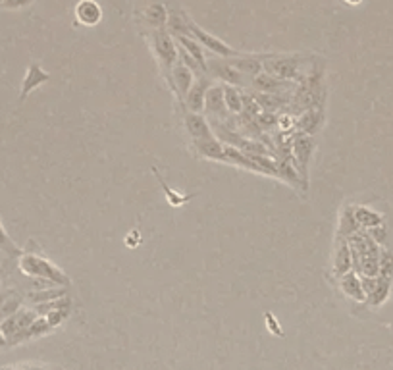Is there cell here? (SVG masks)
Returning <instances> with one entry per match:
<instances>
[{
  "instance_id": "cell-1",
  "label": "cell",
  "mask_w": 393,
  "mask_h": 370,
  "mask_svg": "<svg viewBox=\"0 0 393 370\" xmlns=\"http://www.w3.org/2000/svg\"><path fill=\"white\" fill-rule=\"evenodd\" d=\"M347 243L351 249L353 272L360 278H376L378 272H380V251H382V247L362 230L353 233L351 238H347Z\"/></svg>"
},
{
  "instance_id": "cell-2",
  "label": "cell",
  "mask_w": 393,
  "mask_h": 370,
  "mask_svg": "<svg viewBox=\"0 0 393 370\" xmlns=\"http://www.w3.org/2000/svg\"><path fill=\"white\" fill-rule=\"evenodd\" d=\"M19 268L24 274L31 276V278H39V280H47L54 284V286H60V288H66L67 286V278L64 272L56 268L54 264L49 263L47 259H42L39 255H33V253H26L19 259Z\"/></svg>"
},
{
  "instance_id": "cell-3",
  "label": "cell",
  "mask_w": 393,
  "mask_h": 370,
  "mask_svg": "<svg viewBox=\"0 0 393 370\" xmlns=\"http://www.w3.org/2000/svg\"><path fill=\"white\" fill-rule=\"evenodd\" d=\"M312 153H314V137L312 135H305V133H295L293 135L291 157L305 183H307V172H309Z\"/></svg>"
},
{
  "instance_id": "cell-4",
  "label": "cell",
  "mask_w": 393,
  "mask_h": 370,
  "mask_svg": "<svg viewBox=\"0 0 393 370\" xmlns=\"http://www.w3.org/2000/svg\"><path fill=\"white\" fill-rule=\"evenodd\" d=\"M35 318H37V313L33 309H19L16 314H12L10 318L0 322V332L8 339V346H12L14 339L33 324Z\"/></svg>"
},
{
  "instance_id": "cell-5",
  "label": "cell",
  "mask_w": 393,
  "mask_h": 370,
  "mask_svg": "<svg viewBox=\"0 0 393 370\" xmlns=\"http://www.w3.org/2000/svg\"><path fill=\"white\" fill-rule=\"evenodd\" d=\"M392 282L393 280H387V278H382V276H376V278H360L364 295H367V303L370 307H374V309L382 307L387 301V297H390Z\"/></svg>"
},
{
  "instance_id": "cell-6",
  "label": "cell",
  "mask_w": 393,
  "mask_h": 370,
  "mask_svg": "<svg viewBox=\"0 0 393 370\" xmlns=\"http://www.w3.org/2000/svg\"><path fill=\"white\" fill-rule=\"evenodd\" d=\"M204 110L209 112L212 120H218V122H226L230 120V116H234L227 112L226 100H224V85H210L204 97Z\"/></svg>"
},
{
  "instance_id": "cell-7",
  "label": "cell",
  "mask_w": 393,
  "mask_h": 370,
  "mask_svg": "<svg viewBox=\"0 0 393 370\" xmlns=\"http://www.w3.org/2000/svg\"><path fill=\"white\" fill-rule=\"evenodd\" d=\"M262 64L268 74L276 75L278 79H284V82L297 79V74H299V62L295 56H270V62H262Z\"/></svg>"
},
{
  "instance_id": "cell-8",
  "label": "cell",
  "mask_w": 393,
  "mask_h": 370,
  "mask_svg": "<svg viewBox=\"0 0 393 370\" xmlns=\"http://www.w3.org/2000/svg\"><path fill=\"white\" fill-rule=\"evenodd\" d=\"M189 33L195 37V41H199V45L201 47H207V49H210L212 52H216V54H220V56H239L235 50H232L230 47H227L226 43H222L220 39H216V37H212V35L204 33L201 27H197V25L193 24V22H189Z\"/></svg>"
},
{
  "instance_id": "cell-9",
  "label": "cell",
  "mask_w": 393,
  "mask_h": 370,
  "mask_svg": "<svg viewBox=\"0 0 393 370\" xmlns=\"http://www.w3.org/2000/svg\"><path fill=\"white\" fill-rule=\"evenodd\" d=\"M322 122H324V108H309L295 118V128L299 130V133L314 137V133L322 128Z\"/></svg>"
},
{
  "instance_id": "cell-10",
  "label": "cell",
  "mask_w": 393,
  "mask_h": 370,
  "mask_svg": "<svg viewBox=\"0 0 393 370\" xmlns=\"http://www.w3.org/2000/svg\"><path fill=\"white\" fill-rule=\"evenodd\" d=\"M251 89L255 93H289V82H284V79H278L276 75L268 74V72H262L257 77L251 79Z\"/></svg>"
},
{
  "instance_id": "cell-11",
  "label": "cell",
  "mask_w": 393,
  "mask_h": 370,
  "mask_svg": "<svg viewBox=\"0 0 393 370\" xmlns=\"http://www.w3.org/2000/svg\"><path fill=\"white\" fill-rule=\"evenodd\" d=\"M209 87H210V83L207 77H201V79H197V82L193 83L189 93H187V95L184 97L185 108H187L189 112L201 114L202 110H204V97H207V91H209Z\"/></svg>"
},
{
  "instance_id": "cell-12",
  "label": "cell",
  "mask_w": 393,
  "mask_h": 370,
  "mask_svg": "<svg viewBox=\"0 0 393 370\" xmlns=\"http://www.w3.org/2000/svg\"><path fill=\"white\" fill-rule=\"evenodd\" d=\"M154 50H157V54L162 60V64H166L168 68L174 66V62H176L177 58V49L174 41H172V37L164 29H157L154 31Z\"/></svg>"
},
{
  "instance_id": "cell-13",
  "label": "cell",
  "mask_w": 393,
  "mask_h": 370,
  "mask_svg": "<svg viewBox=\"0 0 393 370\" xmlns=\"http://www.w3.org/2000/svg\"><path fill=\"white\" fill-rule=\"evenodd\" d=\"M210 70H212V74L216 75L218 79H222V82H226L227 85H234V87H247V82H245V75L237 70V68L232 64V62H212L210 64Z\"/></svg>"
},
{
  "instance_id": "cell-14",
  "label": "cell",
  "mask_w": 393,
  "mask_h": 370,
  "mask_svg": "<svg viewBox=\"0 0 393 370\" xmlns=\"http://www.w3.org/2000/svg\"><path fill=\"white\" fill-rule=\"evenodd\" d=\"M185 128L195 141L214 139V133L210 123L207 122V118L202 114H195V112H187L185 114Z\"/></svg>"
},
{
  "instance_id": "cell-15",
  "label": "cell",
  "mask_w": 393,
  "mask_h": 370,
  "mask_svg": "<svg viewBox=\"0 0 393 370\" xmlns=\"http://www.w3.org/2000/svg\"><path fill=\"white\" fill-rule=\"evenodd\" d=\"M339 286H342V291L347 297H351L353 301L357 303H367V295H364V289H362V284H360V276H357L355 272H347L339 278Z\"/></svg>"
},
{
  "instance_id": "cell-16",
  "label": "cell",
  "mask_w": 393,
  "mask_h": 370,
  "mask_svg": "<svg viewBox=\"0 0 393 370\" xmlns=\"http://www.w3.org/2000/svg\"><path fill=\"white\" fill-rule=\"evenodd\" d=\"M353 270V261H351V249L347 239L337 238V249H335V259H334V272L337 274V278H342L343 274Z\"/></svg>"
},
{
  "instance_id": "cell-17",
  "label": "cell",
  "mask_w": 393,
  "mask_h": 370,
  "mask_svg": "<svg viewBox=\"0 0 393 370\" xmlns=\"http://www.w3.org/2000/svg\"><path fill=\"white\" fill-rule=\"evenodd\" d=\"M77 22L83 25H97L101 22L102 10L95 0H81L76 6Z\"/></svg>"
},
{
  "instance_id": "cell-18",
  "label": "cell",
  "mask_w": 393,
  "mask_h": 370,
  "mask_svg": "<svg viewBox=\"0 0 393 370\" xmlns=\"http://www.w3.org/2000/svg\"><path fill=\"white\" fill-rule=\"evenodd\" d=\"M278 162V178H282L285 183H289L293 187H299L303 185L305 191H307V183L303 181L301 174L297 170V166L293 162V158H280Z\"/></svg>"
},
{
  "instance_id": "cell-19",
  "label": "cell",
  "mask_w": 393,
  "mask_h": 370,
  "mask_svg": "<svg viewBox=\"0 0 393 370\" xmlns=\"http://www.w3.org/2000/svg\"><path fill=\"white\" fill-rule=\"evenodd\" d=\"M172 79H174V85H176V89L179 91L182 97H185V95L189 93L191 85L195 83L193 72L185 66L184 62H179V64L174 66V70H172Z\"/></svg>"
},
{
  "instance_id": "cell-20",
  "label": "cell",
  "mask_w": 393,
  "mask_h": 370,
  "mask_svg": "<svg viewBox=\"0 0 393 370\" xmlns=\"http://www.w3.org/2000/svg\"><path fill=\"white\" fill-rule=\"evenodd\" d=\"M355 220L360 226V230H370V228H376V226H384V218L382 214L368 208V206H355Z\"/></svg>"
},
{
  "instance_id": "cell-21",
  "label": "cell",
  "mask_w": 393,
  "mask_h": 370,
  "mask_svg": "<svg viewBox=\"0 0 393 370\" xmlns=\"http://www.w3.org/2000/svg\"><path fill=\"white\" fill-rule=\"evenodd\" d=\"M360 226L355 220V206H345L339 216V228H337V238H351L353 233H357Z\"/></svg>"
},
{
  "instance_id": "cell-22",
  "label": "cell",
  "mask_w": 393,
  "mask_h": 370,
  "mask_svg": "<svg viewBox=\"0 0 393 370\" xmlns=\"http://www.w3.org/2000/svg\"><path fill=\"white\" fill-rule=\"evenodd\" d=\"M232 64H234L239 72H241L245 77H257L259 74H262V70H264V64L260 62L259 56H237L235 60H230Z\"/></svg>"
},
{
  "instance_id": "cell-23",
  "label": "cell",
  "mask_w": 393,
  "mask_h": 370,
  "mask_svg": "<svg viewBox=\"0 0 393 370\" xmlns=\"http://www.w3.org/2000/svg\"><path fill=\"white\" fill-rule=\"evenodd\" d=\"M195 147L201 153L204 158L210 160H218V162H224V145L214 137V139H204V141H195Z\"/></svg>"
},
{
  "instance_id": "cell-24",
  "label": "cell",
  "mask_w": 393,
  "mask_h": 370,
  "mask_svg": "<svg viewBox=\"0 0 393 370\" xmlns=\"http://www.w3.org/2000/svg\"><path fill=\"white\" fill-rule=\"evenodd\" d=\"M67 291L66 288H49V289H35L29 295L26 297V301L33 305H41V303H49V301H56V299H62L66 297Z\"/></svg>"
},
{
  "instance_id": "cell-25",
  "label": "cell",
  "mask_w": 393,
  "mask_h": 370,
  "mask_svg": "<svg viewBox=\"0 0 393 370\" xmlns=\"http://www.w3.org/2000/svg\"><path fill=\"white\" fill-rule=\"evenodd\" d=\"M49 82V74L47 72H42L41 68L33 64V66L27 70V75L26 79H24V87H22V99H26L27 95L35 89V87H39L41 83Z\"/></svg>"
},
{
  "instance_id": "cell-26",
  "label": "cell",
  "mask_w": 393,
  "mask_h": 370,
  "mask_svg": "<svg viewBox=\"0 0 393 370\" xmlns=\"http://www.w3.org/2000/svg\"><path fill=\"white\" fill-rule=\"evenodd\" d=\"M224 100H226L227 112L234 116H239L243 112V93L239 87L234 85H224Z\"/></svg>"
},
{
  "instance_id": "cell-27",
  "label": "cell",
  "mask_w": 393,
  "mask_h": 370,
  "mask_svg": "<svg viewBox=\"0 0 393 370\" xmlns=\"http://www.w3.org/2000/svg\"><path fill=\"white\" fill-rule=\"evenodd\" d=\"M177 41L182 43V47H184V50L189 54V56H193L195 60H197V64L201 66V70L204 72L207 70V62H204V54H202V49L201 45L197 41H193L191 37H177Z\"/></svg>"
},
{
  "instance_id": "cell-28",
  "label": "cell",
  "mask_w": 393,
  "mask_h": 370,
  "mask_svg": "<svg viewBox=\"0 0 393 370\" xmlns=\"http://www.w3.org/2000/svg\"><path fill=\"white\" fill-rule=\"evenodd\" d=\"M147 22L157 27V29H164V25L168 22L166 8L162 4H152L151 8L147 10Z\"/></svg>"
},
{
  "instance_id": "cell-29",
  "label": "cell",
  "mask_w": 393,
  "mask_h": 370,
  "mask_svg": "<svg viewBox=\"0 0 393 370\" xmlns=\"http://www.w3.org/2000/svg\"><path fill=\"white\" fill-rule=\"evenodd\" d=\"M22 309V297L8 295L4 299V303L0 305V322L10 318L12 314H16Z\"/></svg>"
},
{
  "instance_id": "cell-30",
  "label": "cell",
  "mask_w": 393,
  "mask_h": 370,
  "mask_svg": "<svg viewBox=\"0 0 393 370\" xmlns=\"http://www.w3.org/2000/svg\"><path fill=\"white\" fill-rule=\"evenodd\" d=\"M378 276L393 280V253L390 249L380 251V272H378Z\"/></svg>"
},
{
  "instance_id": "cell-31",
  "label": "cell",
  "mask_w": 393,
  "mask_h": 370,
  "mask_svg": "<svg viewBox=\"0 0 393 370\" xmlns=\"http://www.w3.org/2000/svg\"><path fill=\"white\" fill-rule=\"evenodd\" d=\"M255 122H257V125L260 128V132L262 133H268L272 132L274 128H278V116L274 114V112H260L257 118H255Z\"/></svg>"
},
{
  "instance_id": "cell-32",
  "label": "cell",
  "mask_w": 393,
  "mask_h": 370,
  "mask_svg": "<svg viewBox=\"0 0 393 370\" xmlns=\"http://www.w3.org/2000/svg\"><path fill=\"white\" fill-rule=\"evenodd\" d=\"M72 307H74V303L66 305V307H62V309H56V311H51V313L45 316L47 322L51 324V328H56V326H60L62 322L66 321L70 313H72Z\"/></svg>"
},
{
  "instance_id": "cell-33",
  "label": "cell",
  "mask_w": 393,
  "mask_h": 370,
  "mask_svg": "<svg viewBox=\"0 0 393 370\" xmlns=\"http://www.w3.org/2000/svg\"><path fill=\"white\" fill-rule=\"evenodd\" d=\"M0 251H4V253H8V255H22V251L14 245V241L8 238V233L4 230V226L0 224Z\"/></svg>"
},
{
  "instance_id": "cell-34",
  "label": "cell",
  "mask_w": 393,
  "mask_h": 370,
  "mask_svg": "<svg viewBox=\"0 0 393 370\" xmlns=\"http://www.w3.org/2000/svg\"><path fill=\"white\" fill-rule=\"evenodd\" d=\"M278 128L280 132L291 133V130H295V116L293 114H282L278 118Z\"/></svg>"
},
{
  "instance_id": "cell-35",
  "label": "cell",
  "mask_w": 393,
  "mask_h": 370,
  "mask_svg": "<svg viewBox=\"0 0 393 370\" xmlns=\"http://www.w3.org/2000/svg\"><path fill=\"white\" fill-rule=\"evenodd\" d=\"M370 238L376 241L378 245H384L385 243V238H387V231H385L384 226H376V228H370V230L367 231Z\"/></svg>"
},
{
  "instance_id": "cell-36",
  "label": "cell",
  "mask_w": 393,
  "mask_h": 370,
  "mask_svg": "<svg viewBox=\"0 0 393 370\" xmlns=\"http://www.w3.org/2000/svg\"><path fill=\"white\" fill-rule=\"evenodd\" d=\"M266 322H268V330H270V332H274L276 336H282V330H280V326H278L276 318H272V314H266Z\"/></svg>"
},
{
  "instance_id": "cell-37",
  "label": "cell",
  "mask_w": 393,
  "mask_h": 370,
  "mask_svg": "<svg viewBox=\"0 0 393 370\" xmlns=\"http://www.w3.org/2000/svg\"><path fill=\"white\" fill-rule=\"evenodd\" d=\"M6 346H8V339H6V337H4V334L0 332V347H6Z\"/></svg>"
},
{
  "instance_id": "cell-38",
  "label": "cell",
  "mask_w": 393,
  "mask_h": 370,
  "mask_svg": "<svg viewBox=\"0 0 393 370\" xmlns=\"http://www.w3.org/2000/svg\"><path fill=\"white\" fill-rule=\"evenodd\" d=\"M6 297H8V293H0V305L4 303V299H6Z\"/></svg>"
},
{
  "instance_id": "cell-39",
  "label": "cell",
  "mask_w": 393,
  "mask_h": 370,
  "mask_svg": "<svg viewBox=\"0 0 393 370\" xmlns=\"http://www.w3.org/2000/svg\"><path fill=\"white\" fill-rule=\"evenodd\" d=\"M12 370H31V367H19V369H12Z\"/></svg>"
},
{
  "instance_id": "cell-40",
  "label": "cell",
  "mask_w": 393,
  "mask_h": 370,
  "mask_svg": "<svg viewBox=\"0 0 393 370\" xmlns=\"http://www.w3.org/2000/svg\"><path fill=\"white\" fill-rule=\"evenodd\" d=\"M31 370H49V369H41V367H31Z\"/></svg>"
}]
</instances>
